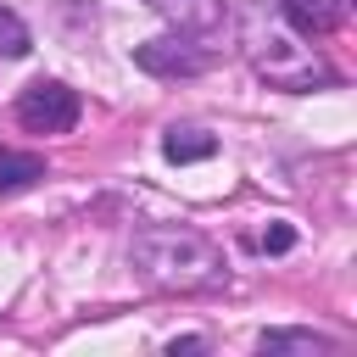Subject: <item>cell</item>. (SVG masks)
I'll return each instance as SVG.
<instances>
[{"label":"cell","instance_id":"cell-8","mask_svg":"<svg viewBox=\"0 0 357 357\" xmlns=\"http://www.w3.org/2000/svg\"><path fill=\"white\" fill-rule=\"evenodd\" d=\"M212 151H218V139L201 134V128H167V134H162V156H167V162H201V156H212Z\"/></svg>","mask_w":357,"mask_h":357},{"label":"cell","instance_id":"cell-2","mask_svg":"<svg viewBox=\"0 0 357 357\" xmlns=\"http://www.w3.org/2000/svg\"><path fill=\"white\" fill-rule=\"evenodd\" d=\"M78 89H67L61 78H39L17 95V123L33 128V134H67L78 123Z\"/></svg>","mask_w":357,"mask_h":357},{"label":"cell","instance_id":"cell-6","mask_svg":"<svg viewBox=\"0 0 357 357\" xmlns=\"http://www.w3.org/2000/svg\"><path fill=\"white\" fill-rule=\"evenodd\" d=\"M145 6H156L178 33H212L223 22V0H145Z\"/></svg>","mask_w":357,"mask_h":357},{"label":"cell","instance_id":"cell-7","mask_svg":"<svg viewBox=\"0 0 357 357\" xmlns=\"http://www.w3.org/2000/svg\"><path fill=\"white\" fill-rule=\"evenodd\" d=\"M33 178H45V156H33V151H0V195L28 190Z\"/></svg>","mask_w":357,"mask_h":357},{"label":"cell","instance_id":"cell-9","mask_svg":"<svg viewBox=\"0 0 357 357\" xmlns=\"http://www.w3.org/2000/svg\"><path fill=\"white\" fill-rule=\"evenodd\" d=\"M28 45H33L28 22H22L17 11H6V6H0V61H17V56H28Z\"/></svg>","mask_w":357,"mask_h":357},{"label":"cell","instance_id":"cell-1","mask_svg":"<svg viewBox=\"0 0 357 357\" xmlns=\"http://www.w3.org/2000/svg\"><path fill=\"white\" fill-rule=\"evenodd\" d=\"M134 268L156 284V290H218L223 284V257L206 234L184 229V223H151L134 234L128 245Z\"/></svg>","mask_w":357,"mask_h":357},{"label":"cell","instance_id":"cell-11","mask_svg":"<svg viewBox=\"0 0 357 357\" xmlns=\"http://www.w3.org/2000/svg\"><path fill=\"white\" fill-rule=\"evenodd\" d=\"M284 245H290V229H284V223H279V229H268V234H262V251H284Z\"/></svg>","mask_w":357,"mask_h":357},{"label":"cell","instance_id":"cell-10","mask_svg":"<svg viewBox=\"0 0 357 357\" xmlns=\"http://www.w3.org/2000/svg\"><path fill=\"white\" fill-rule=\"evenodd\" d=\"M262 351H329V340L307 335V329H273V335H262Z\"/></svg>","mask_w":357,"mask_h":357},{"label":"cell","instance_id":"cell-4","mask_svg":"<svg viewBox=\"0 0 357 357\" xmlns=\"http://www.w3.org/2000/svg\"><path fill=\"white\" fill-rule=\"evenodd\" d=\"M134 61L156 78H195L206 67V50L195 45V33H173V39H145L134 50Z\"/></svg>","mask_w":357,"mask_h":357},{"label":"cell","instance_id":"cell-5","mask_svg":"<svg viewBox=\"0 0 357 357\" xmlns=\"http://www.w3.org/2000/svg\"><path fill=\"white\" fill-rule=\"evenodd\" d=\"M279 11H284V22L296 28V33H307V39H324V33H335L340 28V0H279Z\"/></svg>","mask_w":357,"mask_h":357},{"label":"cell","instance_id":"cell-3","mask_svg":"<svg viewBox=\"0 0 357 357\" xmlns=\"http://www.w3.org/2000/svg\"><path fill=\"white\" fill-rule=\"evenodd\" d=\"M257 67H262L279 89H296V95L312 89V84H329V78H335L312 50H296V45L279 39V33H268V50H257Z\"/></svg>","mask_w":357,"mask_h":357}]
</instances>
